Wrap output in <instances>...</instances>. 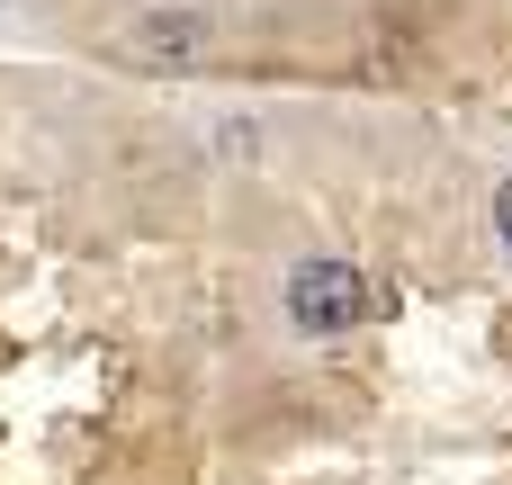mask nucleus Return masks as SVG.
<instances>
[{"label":"nucleus","instance_id":"1","mask_svg":"<svg viewBox=\"0 0 512 485\" xmlns=\"http://www.w3.org/2000/svg\"><path fill=\"white\" fill-rule=\"evenodd\" d=\"M369 315H387V288H378L360 261H342V252H306V261L288 270V324H297L306 342L360 333Z\"/></svg>","mask_w":512,"mask_h":485},{"label":"nucleus","instance_id":"2","mask_svg":"<svg viewBox=\"0 0 512 485\" xmlns=\"http://www.w3.org/2000/svg\"><path fill=\"white\" fill-rule=\"evenodd\" d=\"M207 36H216L207 0H144V9L117 27V54H126L135 72H189V63L207 54Z\"/></svg>","mask_w":512,"mask_h":485},{"label":"nucleus","instance_id":"3","mask_svg":"<svg viewBox=\"0 0 512 485\" xmlns=\"http://www.w3.org/2000/svg\"><path fill=\"white\" fill-rule=\"evenodd\" d=\"M495 243L512 252V171H504V189H495Z\"/></svg>","mask_w":512,"mask_h":485},{"label":"nucleus","instance_id":"4","mask_svg":"<svg viewBox=\"0 0 512 485\" xmlns=\"http://www.w3.org/2000/svg\"><path fill=\"white\" fill-rule=\"evenodd\" d=\"M0 9H9V0H0Z\"/></svg>","mask_w":512,"mask_h":485}]
</instances>
